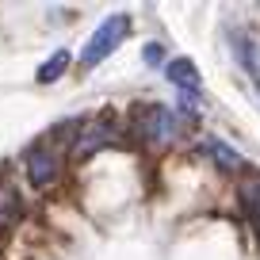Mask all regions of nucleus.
<instances>
[{
    "mask_svg": "<svg viewBox=\"0 0 260 260\" xmlns=\"http://www.w3.org/2000/svg\"><path fill=\"white\" fill-rule=\"evenodd\" d=\"M207 153H211V161L218 165V169H226V172H237V169H245V157L237 153V149H230L226 142H218V138H207Z\"/></svg>",
    "mask_w": 260,
    "mask_h": 260,
    "instance_id": "nucleus-5",
    "label": "nucleus"
},
{
    "mask_svg": "<svg viewBox=\"0 0 260 260\" xmlns=\"http://www.w3.org/2000/svg\"><path fill=\"white\" fill-rule=\"evenodd\" d=\"M142 57H146V65H157V61H165V46H161V42H149V46H146V54H142Z\"/></svg>",
    "mask_w": 260,
    "mask_h": 260,
    "instance_id": "nucleus-9",
    "label": "nucleus"
},
{
    "mask_svg": "<svg viewBox=\"0 0 260 260\" xmlns=\"http://www.w3.org/2000/svg\"><path fill=\"white\" fill-rule=\"evenodd\" d=\"M126 35H130V16H126V12H115V16H107L104 23L92 31L88 46H84V54H81V69H92V65L107 61V57H111L115 50L126 42Z\"/></svg>",
    "mask_w": 260,
    "mask_h": 260,
    "instance_id": "nucleus-1",
    "label": "nucleus"
},
{
    "mask_svg": "<svg viewBox=\"0 0 260 260\" xmlns=\"http://www.w3.org/2000/svg\"><path fill=\"white\" fill-rule=\"evenodd\" d=\"M107 138H111V126H107V122H100V126L84 130L81 142H77V157H81V161H84V157H92V149H104Z\"/></svg>",
    "mask_w": 260,
    "mask_h": 260,
    "instance_id": "nucleus-8",
    "label": "nucleus"
},
{
    "mask_svg": "<svg viewBox=\"0 0 260 260\" xmlns=\"http://www.w3.org/2000/svg\"><path fill=\"white\" fill-rule=\"evenodd\" d=\"M138 134L146 142H169V138H176V115L169 111V107H161V104H146V107H138Z\"/></svg>",
    "mask_w": 260,
    "mask_h": 260,
    "instance_id": "nucleus-2",
    "label": "nucleus"
},
{
    "mask_svg": "<svg viewBox=\"0 0 260 260\" xmlns=\"http://www.w3.org/2000/svg\"><path fill=\"white\" fill-rule=\"evenodd\" d=\"M165 77H169L172 84H176L180 92H184V96H195V92H199V69H195V61L191 57H172L169 65H165Z\"/></svg>",
    "mask_w": 260,
    "mask_h": 260,
    "instance_id": "nucleus-4",
    "label": "nucleus"
},
{
    "mask_svg": "<svg viewBox=\"0 0 260 260\" xmlns=\"http://www.w3.org/2000/svg\"><path fill=\"white\" fill-rule=\"evenodd\" d=\"M57 172H61V157L50 146H35L31 153H27V176H31L35 187H50L57 180Z\"/></svg>",
    "mask_w": 260,
    "mask_h": 260,
    "instance_id": "nucleus-3",
    "label": "nucleus"
},
{
    "mask_svg": "<svg viewBox=\"0 0 260 260\" xmlns=\"http://www.w3.org/2000/svg\"><path fill=\"white\" fill-rule=\"evenodd\" d=\"M241 203H245V214H249V222L256 226V237H260V176H249V180H245Z\"/></svg>",
    "mask_w": 260,
    "mask_h": 260,
    "instance_id": "nucleus-6",
    "label": "nucleus"
},
{
    "mask_svg": "<svg viewBox=\"0 0 260 260\" xmlns=\"http://www.w3.org/2000/svg\"><path fill=\"white\" fill-rule=\"evenodd\" d=\"M65 69H69V50H57V54H50L46 61L39 65V84H54V81H61Z\"/></svg>",
    "mask_w": 260,
    "mask_h": 260,
    "instance_id": "nucleus-7",
    "label": "nucleus"
},
{
    "mask_svg": "<svg viewBox=\"0 0 260 260\" xmlns=\"http://www.w3.org/2000/svg\"><path fill=\"white\" fill-rule=\"evenodd\" d=\"M256 92H260V81H256Z\"/></svg>",
    "mask_w": 260,
    "mask_h": 260,
    "instance_id": "nucleus-10",
    "label": "nucleus"
}]
</instances>
